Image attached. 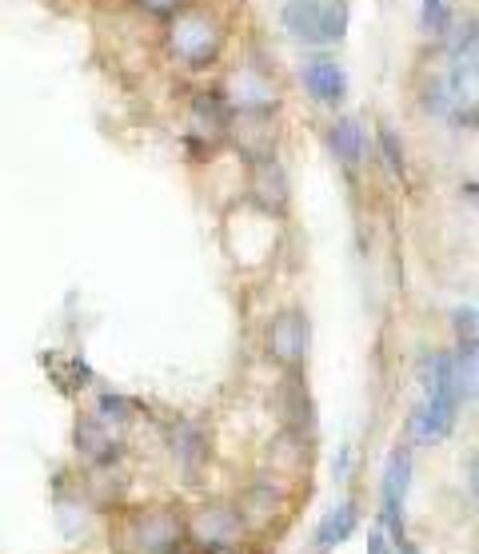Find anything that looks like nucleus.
Wrapping results in <instances>:
<instances>
[{
    "label": "nucleus",
    "mask_w": 479,
    "mask_h": 554,
    "mask_svg": "<svg viewBox=\"0 0 479 554\" xmlns=\"http://www.w3.org/2000/svg\"><path fill=\"white\" fill-rule=\"evenodd\" d=\"M396 547H400V554H416V547H412L408 539H396Z\"/></svg>",
    "instance_id": "obj_23"
},
{
    "label": "nucleus",
    "mask_w": 479,
    "mask_h": 554,
    "mask_svg": "<svg viewBox=\"0 0 479 554\" xmlns=\"http://www.w3.org/2000/svg\"><path fill=\"white\" fill-rule=\"evenodd\" d=\"M280 411H284V419L296 431H304L312 423V403H308V391H304V383L296 375H288L284 387H280Z\"/></svg>",
    "instance_id": "obj_14"
},
{
    "label": "nucleus",
    "mask_w": 479,
    "mask_h": 554,
    "mask_svg": "<svg viewBox=\"0 0 479 554\" xmlns=\"http://www.w3.org/2000/svg\"><path fill=\"white\" fill-rule=\"evenodd\" d=\"M136 8H144V12H152V16H172L176 8H184L188 0H132Z\"/></svg>",
    "instance_id": "obj_20"
},
{
    "label": "nucleus",
    "mask_w": 479,
    "mask_h": 554,
    "mask_svg": "<svg viewBox=\"0 0 479 554\" xmlns=\"http://www.w3.org/2000/svg\"><path fill=\"white\" fill-rule=\"evenodd\" d=\"M380 152H384V160H388V168H392L396 176H404V172H408L404 144H400V136H396V128H392V124H380Z\"/></svg>",
    "instance_id": "obj_16"
},
{
    "label": "nucleus",
    "mask_w": 479,
    "mask_h": 554,
    "mask_svg": "<svg viewBox=\"0 0 479 554\" xmlns=\"http://www.w3.org/2000/svg\"><path fill=\"white\" fill-rule=\"evenodd\" d=\"M348 20H352L348 0H324V28H320L324 44H340L348 36Z\"/></svg>",
    "instance_id": "obj_15"
},
{
    "label": "nucleus",
    "mask_w": 479,
    "mask_h": 554,
    "mask_svg": "<svg viewBox=\"0 0 479 554\" xmlns=\"http://www.w3.org/2000/svg\"><path fill=\"white\" fill-rule=\"evenodd\" d=\"M100 423H124L128 419V403L120 395H100Z\"/></svg>",
    "instance_id": "obj_18"
},
{
    "label": "nucleus",
    "mask_w": 479,
    "mask_h": 554,
    "mask_svg": "<svg viewBox=\"0 0 479 554\" xmlns=\"http://www.w3.org/2000/svg\"><path fill=\"white\" fill-rule=\"evenodd\" d=\"M308 343H312V331H308V315L304 311H280L272 319V327H268V355L276 363H284L288 371L304 367Z\"/></svg>",
    "instance_id": "obj_3"
},
{
    "label": "nucleus",
    "mask_w": 479,
    "mask_h": 554,
    "mask_svg": "<svg viewBox=\"0 0 479 554\" xmlns=\"http://www.w3.org/2000/svg\"><path fill=\"white\" fill-rule=\"evenodd\" d=\"M328 144L336 152V160L344 168H360L364 164V152H368V140H364V124L356 116H340L328 132Z\"/></svg>",
    "instance_id": "obj_10"
},
{
    "label": "nucleus",
    "mask_w": 479,
    "mask_h": 554,
    "mask_svg": "<svg viewBox=\"0 0 479 554\" xmlns=\"http://www.w3.org/2000/svg\"><path fill=\"white\" fill-rule=\"evenodd\" d=\"M228 136L232 144L240 148V156L252 164V160H268L276 152V124H272V112H248L240 108L236 116H228Z\"/></svg>",
    "instance_id": "obj_5"
},
{
    "label": "nucleus",
    "mask_w": 479,
    "mask_h": 554,
    "mask_svg": "<svg viewBox=\"0 0 479 554\" xmlns=\"http://www.w3.org/2000/svg\"><path fill=\"white\" fill-rule=\"evenodd\" d=\"M204 554H248L244 547H208Z\"/></svg>",
    "instance_id": "obj_22"
},
{
    "label": "nucleus",
    "mask_w": 479,
    "mask_h": 554,
    "mask_svg": "<svg viewBox=\"0 0 479 554\" xmlns=\"http://www.w3.org/2000/svg\"><path fill=\"white\" fill-rule=\"evenodd\" d=\"M76 447H80V455L92 459V463H104V459L116 455V439H112L108 423H100V419H84V423L76 427Z\"/></svg>",
    "instance_id": "obj_13"
},
{
    "label": "nucleus",
    "mask_w": 479,
    "mask_h": 554,
    "mask_svg": "<svg viewBox=\"0 0 479 554\" xmlns=\"http://www.w3.org/2000/svg\"><path fill=\"white\" fill-rule=\"evenodd\" d=\"M368 554H388V547H384V535H372V539H368Z\"/></svg>",
    "instance_id": "obj_21"
},
{
    "label": "nucleus",
    "mask_w": 479,
    "mask_h": 554,
    "mask_svg": "<svg viewBox=\"0 0 479 554\" xmlns=\"http://www.w3.org/2000/svg\"><path fill=\"white\" fill-rule=\"evenodd\" d=\"M448 24H452L448 4H444V0H424V28H428L432 36H444Z\"/></svg>",
    "instance_id": "obj_17"
},
{
    "label": "nucleus",
    "mask_w": 479,
    "mask_h": 554,
    "mask_svg": "<svg viewBox=\"0 0 479 554\" xmlns=\"http://www.w3.org/2000/svg\"><path fill=\"white\" fill-rule=\"evenodd\" d=\"M168 52L188 68H208L224 48V20L204 4H184L168 16Z\"/></svg>",
    "instance_id": "obj_1"
},
{
    "label": "nucleus",
    "mask_w": 479,
    "mask_h": 554,
    "mask_svg": "<svg viewBox=\"0 0 479 554\" xmlns=\"http://www.w3.org/2000/svg\"><path fill=\"white\" fill-rule=\"evenodd\" d=\"M304 88H308V96L316 100V104H328V108H336L344 96H348V76H344V68L332 60V56H312V60H304Z\"/></svg>",
    "instance_id": "obj_8"
},
{
    "label": "nucleus",
    "mask_w": 479,
    "mask_h": 554,
    "mask_svg": "<svg viewBox=\"0 0 479 554\" xmlns=\"http://www.w3.org/2000/svg\"><path fill=\"white\" fill-rule=\"evenodd\" d=\"M408 483H412V455H408V447H396L388 459V471H384V523L396 531V539H404Z\"/></svg>",
    "instance_id": "obj_7"
},
{
    "label": "nucleus",
    "mask_w": 479,
    "mask_h": 554,
    "mask_svg": "<svg viewBox=\"0 0 479 554\" xmlns=\"http://www.w3.org/2000/svg\"><path fill=\"white\" fill-rule=\"evenodd\" d=\"M284 28L296 40L324 44V36H320V28H324V0H288L284 4Z\"/></svg>",
    "instance_id": "obj_11"
},
{
    "label": "nucleus",
    "mask_w": 479,
    "mask_h": 554,
    "mask_svg": "<svg viewBox=\"0 0 479 554\" xmlns=\"http://www.w3.org/2000/svg\"><path fill=\"white\" fill-rule=\"evenodd\" d=\"M456 411H460V403L440 399V395H428V403L412 415V431H416V439H420V443L444 439V435L456 427Z\"/></svg>",
    "instance_id": "obj_9"
},
{
    "label": "nucleus",
    "mask_w": 479,
    "mask_h": 554,
    "mask_svg": "<svg viewBox=\"0 0 479 554\" xmlns=\"http://www.w3.org/2000/svg\"><path fill=\"white\" fill-rule=\"evenodd\" d=\"M356 523H360V511H356V503H340L320 527H316V554H328L332 547H340V543H348L352 539V531H356Z\"/></svg>",
    "instance_id": "obj_12"
},
{
    "label": "nucleus",
    "mask_w": 479,
    "mask_h": 554,
    "mask_svg": "<svg viewBox=\"0 0 479 554\" xmlns=\"http://www.w3.org/2000/svg\"><path fill=\"white\" fill-rule=\"evenodd\" d=\"M184 535H188V539H196L204 551H208V547H240L244 523H240V515H236L232 507L212 503V507L192 511V519L184 523Z\"/></svg>",
    "instance_id": "obj_4"
},
{
    "label": "nucleus",
    "mask_w": 479,
    "mask_h": 554,
    "mask_svg": "<svg viewBox=\"0 0 479 554\" xmlns=\"http://www.w3.org/2000/svg\"><path fill=\"white\" fill-rule=\"evenodd\" d=\"M452 319H456V335H460V343H476V307H460Z\"/></svg>",
    "instance_id": "obj_19"
},
{
    "label": "nucleus",
    "mask_w": 479,
    "mask_h": 554,
    "mask_svg": "<svg viewBox=\"0 0 479 554\" xmlns=\"http://www.w3.org/2000/svg\"><path fill=\"white\" fill-rule=\"evenodd\" d=\"M184 539V523L172 511H140L128 519V543L136 554H176Z\"/></svg>",
    "instance_id": "obj_2"
},
{
    "label": "nucleus",
    "mask_w": 479,
    "mask_h": 554,
    "mask_svg": "<svg viewBox=\"0 0 479 554\" xmlns=\"http://www.w3.org/2000/svg\"><path fill=\"white\" fill-rule=\"evenodd\" d=\"M288 192H292L288 172L276 164V156L248 164V196L264 216H284L288 212Z\"/></svg>",
    "instance_id": "obj_6"
}]
</instances>
